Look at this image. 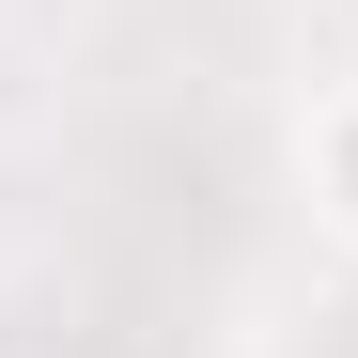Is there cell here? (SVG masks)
<instances>
[{
    "mask_svg": "<svg viewBox=\"0 0 358 358\" xmlns=\"http://www.w3.org/2000/svg\"><path fill=\"white\" fill-rule=\"evenodd\" d=\"M296 187H312V218H327V250H358V78L296 125Z\"/></svg>",
    "mask_w": 358,
    "mask_h": 358,
    "instance_id": "cell-1",
    "label": "cell"
},
{
    "mask_svg": "<svg viewBox=\"0 0 358 358\" xmlns=\"http://www.w3.org/2000/svg\"><path fill=\"white\" fill-rule=\"evenodd\" d=\"M343 16H358V0H343Z\"/></svg>",
    "mask_w": 358,
    "mask_h": 358,
    "instance_id": "cell-2",
    "label": "cell"
}]
</instances>
